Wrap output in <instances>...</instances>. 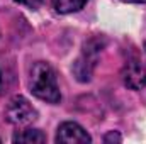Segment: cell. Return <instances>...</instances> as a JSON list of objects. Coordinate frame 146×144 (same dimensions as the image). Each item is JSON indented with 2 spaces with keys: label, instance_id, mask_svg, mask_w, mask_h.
Wrapping results in <instances>:
<instances>
[{
  "label": "cell",
  "instance_id": "1",
  "mask_svg": "<svg viewBox=\"0 0 146 144\" xmlns=\"http://www.w3.org/2000/svg\"><path fill=\"white\" fill-rule=\"evenodd\" d=\"M29 88L34 97L48 104H58L61 100L60 87L56 81V73L51 68V65L44 61H37L33 66L31 78H29Z\"/></svg>",
  "mask_w": 146,
  "mask_h": 144
},
{
  "label": "cell",
  "instance_id": "2",
  "mask_svg": "<svg viewBox=\"0 0 146 144\" xmlns=\"http://www.w3.org/2000/svg\"><path fill=\"white\" fill-rule=\"evenodd\" d=\"M5 117L14 126H29L37 119V110L33 107V104L26 97L15 95L7 104Z\"/></svg>",
  "mask_w": 146,
  "mask_h": 144
},
{
  "label": "cell",
  "instance_id": "3",
  "mask_svg": "<svg viewBox=\"0 0 146 144\" xmlns=\"http://www.w3.org/2000/svg\"><path fill=\"white\" fill-rule=\"evenodd\" d=\"M56 143L61 144H85L92 143L90 134L76 122H63L56 132Z\"/></svg>",
  "mask_w": 146,
  "mask_h": 144
},
{
  "label": "cell",
  "instance_id": "4",
  "mask_svg": "<svg viewBox=\"0 0 146 144\" xmlns=\"http://www.w3.org/2000/svg\"><path fill=\"white\" fill-rule=\"evenodd\" d=\"M124 85L131 90H141L146 85V68L141 65L139 59H127L122 70Z\"/></svg>",
  "mask_w": 146,
  "mask_h": 144
},
{
  "label": "cell",
  "instance_id": "5",
  "mask_svg": "<svg viewBox=\"0 0 146 144\" xmlns=\"http://www.w3.org/2000/svg\"><path fill=\"white\" fill-rule=\"evenodd\" d=\"M51 2L58 14H73L82 10L88 0H51Z\"/></svg>",
  "mask_w": 146,
  "mask_h": 144
},
{
  "label": "cell",
  "instance_id": "6",
  "mask_svg": "<svg viewBox=\"0 0 146 144\" xmlns=\"http://www.w3.org/2000/svg\"><path fill=\"white\" fill-rule=\"evenodd\" d=\"M14 143H46V136L37 129H26L12 137Z\"/></svg>",
  "mask_w": 146,
  "mask_h": 144
},
{
  "label": "cell",
  "instance_id": "7",
  "mask_svg": "<svg viewBox=\"0 0 146 144\" xmlns=\"http://www.w3.org/2000/svg\"><path fill=\"white\" fill-rule=\"evenodd\" d=\"M14 81H15L14 73L7 68H0V95H5L12 88Z\"/></svg>",
  "mask_w": 146,
  "mask_h": 144
},
{
  "label": "cell",
  "instance_id": "8",
  "mask_svg": "<svg viewBox=\"0 0 146 144\" xmlns=\"http://www.w3.org/2000/svg\"><path fill=\"white\" fill-rule=\"evenodd\" d=\"M14 2H15V3H19V5H24V7L31 9V10L39 9V5L42 3V0H14Z\"/></svg>",
  "mask_w": 146,
  "mask_h": 144
},
{
  "label": "cell",
  "instance_id": "9",
  "mask_svg": "<svg viewBox=\"0 0 146 144\" xmlns=\"http://www.w3.org/2000/svg\"><path fill=\"white\" fill-rule=\"evenodd\" d=\"M104 141H106V143H109V141H117V143H119V141H121V136L115 134V132H109V134L104 137Z\"/></svg>",
  "mask_w": 146,
  "mask_h": 144
},
{
  "label": "cell",
  "instance_id": "10",
  "mask_svg": "<svg viewBox=\"0 0 146 144\" xmlns=\"http://www.w3.org/2000/svg\"><path fill=\"white\" fill-rule=\"evenodd\" d=\"M126 3H146V0H122Z\"/></svg>",
  "mask_w": 146,
  "mask_h": 144
}]
</instances>
